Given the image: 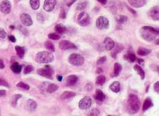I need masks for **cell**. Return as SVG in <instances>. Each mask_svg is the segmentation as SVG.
Listing matches in <instances>:
<instances>
[{"label":"cell","mask_w":159,"mask_h":116,"mask_svg":"<svg viewBox=\"0 0 159 116\" xmlns=\"http://www.w3.org/2000/svg\"><path fill=\"white\" fill-rule=\"evenodd\" d=\"M158 29H155L151 26H144L140 31V34L143 39L148 42H152L156 39L158 36Z\"/></svg>","instance_id":"6da1fadb"},{"label":"cell","mask_w":159,"mask_h":116,"mask_svg":"<svg viewBox=\"0 0 159 116\" xmlns=\"http://www.w3.org/2000/svg\"><path fill=\"white\" fill-rule=\"evenodd\" d=\"M141 102L139 97L135 94L129 95L128 100H127V105L128 109L130 113H136L138 112Z\"/></svg>","instance_id":"7a4b0ae2"},{"label":"cell","mask_w":159,"mask_h":116,"mask_svg":"<svg viewBox=\"0 0 159 116\" xmlns=\"http://www.w3.org/2000/svg\"><path fill=\"white\" fill-rule=\"evenodd\" d=\"M36 62L39 64H48L52 62L54 60V56L52 53L41 51L36 55Z\"/></svg>","instance_id":"3957f363"},{"label":"cell","mask_w":159,"mask_h":116,"mask_svg":"<svg viewBox=\"0 0 159 116\" xmlns=\"http://www.w3.org/2000/svg\"><path fill=\"white\" fill-rule=\"evenodd\" d=\"M68 62L71 65L76 66H82L84 63V58L79 54L73 53L70 55Z\"/></svg>","instance_id":"277c9868"},{"label":"cell","mask_w":159,"mask_h":116,"mask_svg":"<svg viewBox=\"0 0 159 116\" xmlns=\"http://www.w3.org/2000/svg\"><path fill=\"white\" fill-rule=\"evenodd\" d=\"M37 73L42 77L48 78L49 79H53L54 75V70L50 66H46L45 68H39L37 70Z\"/></svg>","instance_id":"5b68a950"},{"label":"cell","mask_w":159,"mask_h":116,"mask_svg":"<svg viewBox=\"0 0 159 116\" xmlns=\"http://www.w3.org/2000/svg\"><path fill=\"white\" fill-rule=\"evenodd\" d=\"M77 22L82 27H86L90 24V18L89 14L86 12H81L77 16Z\"/></svg>","instance_id":"8992f818"},{"label":"cell","mask_w":159,"mask_h":116,"mask_svg":"<svg viewBox=\"0 0 159 116\" xmlns=\"http://www.w3.org/2000/svg\"><path fill=\"white\" fill-rule=\"evenodd\" d=\"M109 25V21L108 19L104 16H100L97 19L96 21V25L97 28L99 29H108Z\"/></svg>","instance_id":"52a82bcc"},{"label":"cell","mask_w":159,"mask_h":116,"mask_svg":"<svg viewBox=\"0 0 159 116\" xmlns=\"http://www.w3.org/2000/svg\"><path fill=\"white\" fill-rule=\"evenodd\" d=\"M59 47L61 50L65 51L68 49H77V47L75 44L69 41L66 40H63L59 43Z\"/></svg>","instance_id":"ba28073f"},{"label":"cell","mask_w":159,"mask_h":116,"mask_svg":"<svg viewBox=\"0 0 159 116\" xmlns=\"http://www.w3.org/2000/svg\"><path fill=\"white\" fill-rule=\"evenodd\" d=\"M92 99L90 97L86 96L82 99H81L79 102V107L82 110H86L88 109L91 107L92 105Z\"/></svg>","instance_id":"9c48e42d"},{"label":"cell","mask_w":159,"mask_h":116,"mask_svg":"<svg viewBox=\"0 0 159 116\" xmlns=\"http://www.w3.org/2000/svg\"><path fill=\"white\" fill-rule=\"evenodd\" d=\"M11 3L8 0H4L0 4V11L2 13L8 14L10 13V10H11Z\"/></svg>","instance_id":"30bf717a"},{"label":"cell","mask_w":159,"mask_h":116,"mask_svg":"<svg viewBox=\"0 0 159 116\" xmlns=\"http://www.w3.org/2000/svg\"><path fill=\"white\" fill-rule=\"evenodd\" d=\"M56 4L57 0H45L43 4V8L46 12H51L53 10Z\"/></svg>","instance_id":"8fae6325"},{"label":"cell","mask_w":159,"mask_h":116,"mask_svg":"<svg viewBox=\"0 0 159 116\" xmlns=\"http://www.w3.org/2000/svg\"><path fill=\"white\" fill-rule=\"evenodd\" d=\"M20 19L23 25H24L25 26H31V25L33 24L32 19H31V17L30 15L28 14L23 13L20 16Z\"/></svg>","instance_id":"7c38bea8"},{"label":"cell","mask_w":159,"mask_h":116,"mask_svg":"<svg viewBox=\"0 0 159 116\" xmlns=\"http://www.w3.org/2000/svg\"><path fill=\"white\" fill-rule=\"evenodd\" d=\"M129 4L133 8H141L145 5L146 0H128Z\"/></svg>","instance_id":"4fadbf2b"},{"label":"cell","mask_w":159,"mask_h":116,"mask_svg":"<svg viewBox=\"0 0 159 116\" xmlns=\"http://www.w3.org/2000/svg\"><path fill=\"white\" fill-rule=\"evenodd\" d=\"M150 16L153 20L158 21L159 20V8L158 6H156L152 8L150 10Z\"/></svg>","instance_id":"5bb4252c"},{"label":"cell","mask_w":159,"mask_h":116,"mask_svg":"<svg viewBox=\"0 0 159 116\" xmlns=\"http://www.w3.org/2000/svg\"><path fill=\"white\" fill-rule=\"evenodd\" d=\"M37 108V103L36 102L32 99H29L27 100L26 103V109L27 111H30V112H33L36 110Z\"/></svg>","instance_id":"9a60e30c"},{"label":"cell","mask_w":159,"mask_h":116,"mask_svg":"<svg viewBox=\"0 0 159 116\" xmlns=\"http://www.w3.org/2000/svg\"><path fill=\"white\" fill-rule=\"evenodd\" d=\"M115 46V43L114 41L110 38H106L104 41V46L107 51H110L113 49V46Z\"/></svg>","instance_id":"2e32d148"},{"label":"cell","mask_w":159,"mask_h":116,"mask_svg":"<svg viewBox=\"0 0 159 116\" xmlns=\"http://www.w3.org/2000/svg\"><path fill=\"white\" fill-rule=\"evenodd\" d=\"M114 49L113 51L111 52V56L113 57V58H116V56H117V55L118 53H120V52L122 51V50L124 49V46H123L122 44L118 43L116 46H113Z\"/></svg>","instance_id":"e0dca14e"},{"label":"cell","mask_w":159,"mask_h":116,"mask_svg":"<svg viewBox=\"0 0 159 116\" xmlns=\"http://www.w3.org/2000/svg\"><path fill=\"white\" fill-rule=\"evenodd\" d=\"M79 78L76 75H70L66 78V84L68 86H73L77 83Z\"/></svg>","instance_id":"ac0fdd59"},{"label":"cell","mask_w":159,"mask_h":116,"mask_svg":"<svg viewBox=\"0 0 159 116\" xmlns=\"http://www.w3.org/2000/svg\"><path fill=\"white\" fill-rule=\"evenodd\" d=\"M153 102H152V99L150 98H147L144 101V103L143 105V108H142V111L143 112H145L147 110H148L152 107H153Z\"/></svg>","instance_id":"d6986e66"},{"label":"cell","mask_w":159,"mask_h":116,"mask_svg":"<svg viewBox=\"0 0 159 116\" xmlns=\"http://www.w3.org/2000/svg\"><path fill=\"white\" fill-rule=\"evenodd\" d=\"M94 98L96 99V100L99 101V102H103V101L105 100L106 96L101 90H96V94H95L94 96Z\"/></svg>","instance_id":"ffe728a7"},{"label":"cell","mask_w":159,"mask_h":116,"mask_svg":"<svg viewBox=\"0 0 159 116\" xmlns=\"http://www.w3.org/2000/svg\"><path fill=\"white\" fill-rule=\"evenodd\" d=\"M122 65H121L120 63L116 62L115 63V64H114V69H113V75H111V77H118V76H119L120 73H121V71H122Z\"/></svg>","instance_id":"44dd1931"},{"label":"cell","mask_w":159,"mask_h":116,"mask_svg":"<svg viewBox=\"0 0 159 116\" xmlns=\"http://www.w3.org/2000/svg\"><path fill=\"white\" fill-rule=\"evenodd\" d=\"M110 90L112 92L118 93L120 91V83L119 81H114L109 86Z\"/></svg>","instance_id":"7402d4cb"},{"label":"cell","mask_w":159,"mask_h":116,"mask_svg":"<svg viewBox=\"0 0 159 116\" xmlns=\"http://www.w3.org/2000/svg\"><path fill=\"white\" fill-rule=\"evenodd\" d=\"M134 69H135V70L137 72V74L140 76V77H141V79L142 80H143L144 79H145V72H144L143 68H142L141 66H139L138 64H135L134 66Z\"/></svg>","instance_id":"603a6c76"},{"label":"cell","mask_w":159,"mask_h":116,"mask_svg":"<svg viewBox=\"0 0 159 116\" xmlns=\"http://www.w3.org/2000/svg\"><path fill=\"white\" fill-rule=\"evenodd\" d=\"M22 66H21V65L19 64L18 62H14L11 65L10 68H11L12 71L13 72V73L16 74H19L21 73V70H22Z\"/></svg>","instance_id":"cb8c5ba5"},{"label":"cell","mask_w":159,"mask_h":116,"mask_svg":"<svg viewBox=\"0 0 159 116\" xmlns=\"http://www.w3.org/2000/svg\"><path fill=\"white\" fill-rule=\"evenodd\" d=\"M75 96H76L75 92L71 91H66L61 94V98L63 99V100H66V99L73 98V97H75Z\"/></svg>","instance_id":"d4e9b609"},{"label":"cell","mask_w":159,"mask_h":116,"mask_svg":"<svg viewBox=\"0 0 159 116\" xmlns=\"http://www.w3.org/2000/svg\"><path fill=\"white\" fill-rule=\"evenodd\" d=\"M55 30H56L58 33H60V34H63V33L66 32L67 29L63 25L58 24L56 25V27H55Z\"/></svg>","instance_id":"484cf974"},{"label":"cell","mask_w":159,"mask_h":116,"mask_svg":"<svg viewBox=\"0 0 159 116\" xmlns=\"http://www.w3.org/2000/svg\"><path fill=\"white\" fill-rule=\"evenodd\" d=\"M151 53V50L143 47H139L137 50V54L140 56H146Z\"/></svg>","instance_id":"4316f807"},{"label":"cell","mask_w":159,"mask_h":116,"mask_svg":"<svg viewBox=\"0 0 159 116\" xmlns=\"http://www.w3.org/2000/svg\"><path fill=\"white\" fill-rule=\"evenodd\" d=\"M22 97V95L21 94H14L12 96V98H10V104H11L12 106L16 107V105H17V101L19 98Z\"/></svg>","instance_id":"83f0119b"},{"label":"cell","mask_w":159,"mask_h":116,"mask_svg":"<svg viewBox=\"0 0 159 116\" xmlns=\"http://www.w3.org/2000/svg\"><path fill=\"white\" fill-rule=\"evenodd\" d=\"M15 50H16V54H17L19 58H20L21 59L24 58V56H25V48H24L22 47V46H16Z\"/></svg>","instance_id":"f1b7e54d"},{"label":"cell","mask_w":159,"mask_h":116,"mask_svg":"<svg viewBox=\"0 0 159 116\" xmlns=\"http://www.w3.org/2000/svg\"><path fill=\"white\" fill-rule=\"evenodd\" d=\"M124 59L126 60L129 61V62L131 63H133L136 60V56H135V55L133 53L128 52V53L124 56Z\"/></svg>","instance_id":"f546056e"},{"label":"cell","mask_w":159,"mask_h":116,"mask_svg":"<svg viewBox=\"0 0 159 116\" xmlns=\"http://www.w3.org/2000/svg\"><path fill=\"white\" fill-rule=\"evenodd\" d=\"M58 88L59 86L58 85H56V84L54 83L49 84V85H48L47 88H46V92L49 93V94H52V93L56 92L57 90H58Z\"/></svg>","instance_id":"4dcf8cb0"},{"label":"cell","mask_w":159,"mask_h":116,"mask_svg":"<svg viewBox=\"0 0 159 116\" xmlns=\"http://www.w3.org/2000/svg\"><path fill=\"white\" fill-rule=\"evenodd\" d=\"M30 6L33 10H36L40 7V0H30Z\"/></svg>","instance_id":"1f68e13d"},{"label":"cell","mask_w":159,"mask_h":116,"mask_svg":"<svg viewBox=\"0 0 159 116\" xmlns=\"http://www.w3.org/2000/svg\"><path fill=\"white\" fill-rule=\"evenodd\" d=\"M105 81H106V78L105 76L103 75H100L96 77V83L97 84V85H102L105 83Z\"/></svg>","instance_id":"d6a6232c"},{"label":"cell","mask_w":159,"mask_h":116,"mask_svg":"<svg viewBox=\"0 0 159 116\" xmlns=\"http://www.w3.org/2000/svg\"><path fill=\"white\" fill-rule=\"evenodd\" d=\"M44 46H45L46 49L50 51H51V52L55 51L54 45L51 41H46L45 43H44Z\"/></svg>","instance_id":"836d02e7"},{"label":"cell","mask_w":159,"mask_h":116,"mask_svg":"<svg viewBox=\"0 0 159 116\" xmlns=\"http://www.w3.org/2000/svg\"><path fill=\"white\" fill-rule=\"evenodd\" d=\"M48 38L51 40L58 41V40H60L61 38V36L60 34H58V33H51L48 35Z\"/></svg>","instance_id":"e575fe53"},{"label":"cell","mask_w":159,"mask_h":116,"mask_svg":"<svg viewBox=\"0 0 159 116\" xmlns=\"http://www.w3.org/2000/svg\"><path fill=\"white\" fill-rule=\"evenodd\" d=\"M16 87L19 88L21 89L25 90H29V86L27 84L23 83V82H19L16 84Z\"/></svg>","instance_id":"d590c367"},{"label":"cell","mask_w":159,"mask_h":116,"mask_svg":"<svg viewBox=\"0 0 159 116\" xmlns=\"http://www.w3.org/2000/svg\"><path fill=\"white\" fill-rule=\"evenodd\" d=\"M34 70V68L32 66H31V65H27L24 68V70H23V73L25 74V75H27V74L31 73V72Z\"/></svg>","instance_id":"8d00e7d4"},{"label":"cell","mask_w":159,"mask_h":116,"mask_svg":"<svg viewBox=\"0 0 159 116\" xmlns=\"http://www.w3.org/2000/svg\"><path fill=\"white\" fill-rule=\"evenodd\" d=\"M127 19H128V17H127L126 16L120 15L119 17H118L117 21H118V22L120 23V24H123V23L126 21Z\"/></svg>","instance_id":"74e56055"},{"label":"cell","mask_w":159,"mask_h":116,"mask_svg":"<svg viewBox=\"0 0 159 116\" xmlns=\"http://www.w3.org/2000/svg\"><path fill=\"white\" fill-rule=\"evenodd\" d=\"M87 6V3L86 2H81V3H79L77 4V10H81L83 9H85Z\"/></svg>","instance_id":"f35d334b"},{"label":"cell","mask_w":159,"mask_h":116,"mask_svg":"<svg viewBox=\"0 0 159 116\" xmlns=\"http://www.w3.org/2000/svg\"><path fill=\"white\" fill-rule=\"evenodd\" d=\"M100 115V111L98 109H93L90 113H88V115H92V116H96Z\"/></svg>","instance_id":"ab89813d"},{"label":"cell","mask_w":159,"mask_h":116,"mask_svg":"<svg viewBox=\"0 0 159 116\" xmlns=\"http://www.w3.org/2000/svg\"><path fill=\"white\" fill-rule=\"evenodd\" d=\"M106 61H107V57L106 56L101 57V58H99L98 61H97V64L98 65L102 64H103V63H105Z\"/></svg>","instance_id":"60d3db41"},{"label":"cell","mask_w":159,"mask_h":116,"mask_svg":"<svg viewBox=\"0 0 159 116\" xmlns=\"http://www.w3.org/2000/svg\"><path fill=\"white\" fill-rule=\"evenodd\" d=\"M37 20H38V21H39L40 23H44V16H42V14L41 13H38L37 14Z\"/></svg>","instance_id":"b9f144b4"},{"label":"cell","mask_w":159,"mask_h":116,"mask_svg":"<svg viewBox=\"0 0 159 116\" xmlns=\"http://www.w3.org/2000/svg\"><path fill=\"white\" fill-rule=\"evenodd\" d=\"M7 36V33L4 29L0 28V38H5Z\"/></svg>","instance_id":"7bdbcfd3"},{"label":"cell","mask_w":159,"mask_h":116,"mask_svg":"<svg viewBox=\"0 0 159 116\" xmlns=\"http://www.w3.org/2000/svg\"><path fill=\"white\" fill-rule=\"evenodd\" d=\"M85 89H86L88 92L92 91L93 89V85L92 83H88L86 84V85L85 86Z\"/></svg>","instance_id":"ee69618b"},{"label":"cell","mask_w":159,"mask_h":116,"mask_svg":"<svg viewBox=\"0 0 159 116\" xmlns=\"http://www.w3.org/2000/svg\"><path fill=\"white\" fill-rule=\"evenodd\" d=\"M0 85L5 86V87H9V85H8L7 82H6V81H4V79H0Z\"/></svg>","instance_id":"f6af8a7d"},{"label":"cell","mask_w":159,"mask_h":116,"mask_svg":"<svg viewBox=\"0 0 159 116\" xmlns=\"http://www.w3.org/2000/svg\"><path fill=\"white\" fill-rule=\"evenodd\" d=\"M154 90H155V92L159 93V82L158 81L156 82V83H154Z\"/></svg>","instance_id":"bcb514c9"},{"label":"cell","mask_w":159,"mask_h":116,"mask_svg":"<svg viewBox=\"0 0 159 116\" xmlns=\"http://www.w3.org/2000/svg\"><path fill=\"white\" fill-rule=\"evenodd\" d=\"M6 91L4 90H0V97H3L6 96Z\"/></svg>","instance_id":"7dc6e473"},{"label":"cell","mask_w":159,"mask_h":116,"mask_svg":"<svg viewBox=\"0 0 159 116\" xmlns=\"http://www.w3.org/2000/svg\"><path fill=\"white\" fill-rule=\"evenodd\" d=\"M8 38H9L10 41L11 42H12V43H15V42H16V38H15V37L14 36L11 35V36H10Z\"/></svg>","instance_id":"c3c4849f"},{"label":"cell","mask_w":159,"mask_h":116,"mask_svg":"<svg viewBox=\"0 0 159 116\" xmlns=\"http://www.w3.org/2000/svg\"><path fill=\"white\" fill-rule=\"evenodd\" d=\"M97 1L100 2V3H101L102 5H105V4L107 3L108 0H97Z\"/></svg>","instance_id":"681fc988"},{"label":"cell","mask_w":159,"mask_h":116,"mask_svg":"<svg viewBox=\"0 0 159 116\" xmlns=\"http://www.w3.org/2000/svg\"><path fill=\"white\" fill-rule=\"evenodd\" d=\"M4 67H5V66H4V62L1 60H0V69H3L4 68Z\"/></svg>","instance_id":"f907efd6"},{"label":"cell","mask_w":159,"mask_h":116,"mask_svg":"<svg viewBox=\"0 0 159 116\" xmlns=\"http://www.w3.org/2000/svg\"><path fill=\"white\" fill-rule=\"evenodd\" d=\"M60 17H61V18H63V19H64V18H66V12H65L64 11H63H63H62V12H61V14H60Z\"/></svg>","instance_id":"816d5d0a"},{"label":"cell","mask_w":159,"mask_h":116,"mask_svg":"<svg viewBox=\"0 0 159 116\" xmlns=\"http://www.w3.org/2000/svg\"><path fill=\"white\" fill-rule=\"evenodd\" d=\"M103 70L101 68H98L96 70V73L97 74H101L102 73H103Z\"/></svg>","instance_id":"f5cc1de1"},{"label":"cell","mask_w":159,"mask_h":116,"mask_svg":"<svg viewBox=\"0 0 159 116\" xmlns=\"http://www.w3.org/2000/svg\"><path fill=\"white\" fill-rule=\"evenodd\" d=\"M76 1H77V0H73V1H71V2H70L69 4H67V6H68V7H70V6H71L72 5V4H73V3H75V2Z\"/></svg>","instance_id":"db71d44e"},{"label":"cell","mask_w":159,"mask_h":116,"mask_svg":"<svg viewBox=\"0 0 159 116\" xmlns=\"http://www.w3.org/2000/svg\"><path fill=\"white\" fill-rule=\"evenodd\" d=\"M128 9L129 10H130V11L131 12H132V13H133V14H136V13H137V12H135L134 10L131 9V8H129V7H128Z\"/></svg>","instance_id":"11a10c76"},{"label":"cell","mask_w":159,"mask_h":116,"mask_svg":"<svg viewBox=\"0 0 159 116\" xmlns=\"http://www.w3.org/2000/svg\"><path fill=\"white\" fill-rule=\"evenodd\" d=\"M137 62H138L139 64H142V63L144 62V60L143 59H138V60H137Z\"/></svg>","instance_id":"9f6ffc18"},{"label":"cell","mask_w":159,"mask_h":116,"mask_svg":"<svg viewBox=\"0 0 159 116\" xmlns=\"http://www.w3.org/2000/svg\"><path fill=\"white\" fill-rule=\"evenodd\" d=\"M57 78H58V80L60 82L62 81V79H63L62 76H58V77H57Z\"/></svg>","instance_id":"6f0895ef"},{"label":"cell","mask_w":159,"mask_h":116,"mask_svg":"<svg viewBox=\"0 0 159 116\" xmlns=\"http://www.w3.org/2000/svg\"><path fill=\"white\" fill-rule=\"evenodd\" d=\"M158 42H159V40L158 39H157V40H156V45H158Z\"/></svg>","instance_id":"680465c9"},{"label":"cell","mask_w":159,"mask_h":116,"mask_svg":"<svg viewBox=\"0 0 159 116\" xmlns=\"http://www.w3.org/2000/svg\"><path fill=\"white\" fill-rule=\"evenodd\" d=\"M10 28H11V29H14V26H10Z\"/></svg>","instance_id":"91938a15"}]
</instances>
